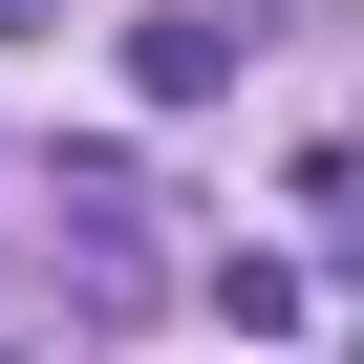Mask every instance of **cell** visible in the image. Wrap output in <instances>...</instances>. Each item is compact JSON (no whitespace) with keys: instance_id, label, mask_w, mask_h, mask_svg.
Returning a JSON list of instances; mask_svg holds the SVG:
<instances>
[{"instance_id":"obj_1","label":"cell","mask_w":364,"mask_h":364,"mask_svg":"<svg viewBox=\"0 0 364 364\" xmlns=\"http://www.w3.org/2000/svg\"><path fill=\"white\" fill-rule=\"evenodd\" d=\"M257 43H279V0H150V22H129V86L150 107H215Z\"/></svg>"},{"instance_id":"obj_2","label":"cell","mask_w":364,"mask_h":364,"mask_svg":"<svg viewBox=\"0 0 364 364\" xmlns=\"http://www.w3.org/2000/svg\"><path fill=\"white\" fill-rule=\"evenodd\" d=\"M0 22H22V0H0Z\"/></svg>"}]
</instances>
